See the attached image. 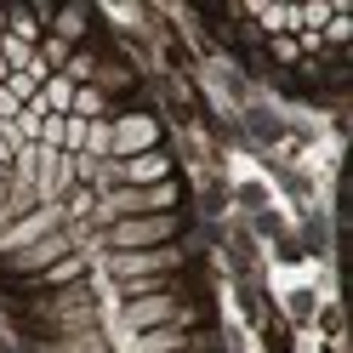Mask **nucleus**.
Masks as SVG:
<instances>
[{"label": "nucleus", "mask_w": 353, "mask_h": 353, "mask_svg": "<svg viewBox=\"0 0 353 353\" xmlns=\"http://www.w3.org/2000/svg\"><path fill=\"white\" fill-rule=\"evenodd\" d=\"M165 154L160 148H148V154H137V160H114V183H125V188H154V183H165Z\"/></svg>", "instance_id": "nucleus-7"}, {"label": "nucleus", "mask_w": 353, "mask_h": 353, "mask_svg": "<svg viewBox=\"0 0 353 353\" xmlns=\"http://www.w3.org/2000/svg\"><path fill=\"white\" fill-rule=\"evenodd\" d=\"M108 268L114 279H165L171 268H183V251L176 245H154V251H108Z\"/></svg>", "instance_id": "nucleus-3"}, {"label": "nucleus", "mask_w": 353, "mask_h": 353, "mask_svg": "<svg viewBox=\"0 0 353 353\" xmlns=\"http://www.w3.org/2000/svg\"><path fill=\"white\" fill-rule=\"evenodd\" d=\"M6 176H12V171H6V165H0V183H6Z\"/></svg>", "instance_id": "nucleus-14"}, {"label": "nucleus", "mask_w": 353, "mask_h": 353, "mask_svg": "<svg viewBox=\"0 0 353 353\" xmlns=\"http://www.w3.org/2000/svg\"><path fill=\"white\" fill-rule=\"evenodd\" d=\"M74 120H108V103H103V85H74Z\"/></svg>", "instance_id": "nucleus-9"}, {"label": "nucleus", "mask_w": 353, "mask_h": 353, "mask_svg": "<svg viewBox=\"0 0 353 353\" xmlns=\"http://www.w3.org/2000/svg\"><path fill=\"white\" fill-rule=\"evenodd\" d=\"M176 234V216L160 211V216H120V223L103 228V245L108 251H154V245H171Z\"/></svg>", "instance_id": "nucleus-1"}, {"label": "nucleus", "mask_w": 353, "mask_h": 353, "mask_svg": "<svg viewBox=\"0 0 353 353\" xmlns=\"http://www.w3.org/2000/svg\"><path fill=\"white\" fill-rule=\"evenodd\" d=\"M154 143H160V125H154L148 114H120L114 120V160H137V154H148Z\"/></svg>", "instance_id": "nucleus-6"}, {"label": "nucleus", "mask_w": 353, "mask_h": 353, "mask_svg": "<svg viewBox=\"0 0 353 353\" xmlns=\"http://www.w3.org/2000/svg\"><path fill=\"white\" fill-rule=\"evenodd\" d=\"M160 325H188L171 291H154V296L125 302V330H137V336H143V330H160Z\"/></svg>", "instance_id": "nucleus-4"}, {"label": "nucleus", "mask_w": 353, "mask_h": 353, "mask_svg": "<svg viewBox=\"0 0 353 353\" xmlns=\"http://www.w3.org/2000/svg\"><path fill=\"white\" fill-rule=\"evenodd\" d=\"M0 200H6V183H0Z\"/></svg>", "instance_id": "nucleus-15"}, {"label": "nucleus", "mask_w": 353, "mask_h": 353, "mask_svg": "<svg viewBox=\"0 0 353 353\" xmlns=\"http://www.w3.org/2000/svg\"><path fill=\"white\" fill-rule=\"evenodd\" d=\"M80 29H85V12H57V34H52V40H63V46H69Z\"/></svg>", "instance_id": "nucleus-13"}, {"label": "nucleus", "mask_w": 353, "mask_h": 353, "mask_svg": "<svg viewBox=\"0 0 353 353\" xmlns=\"http://www.w3.org/2000/svg\"><path fill=\"white\" fill-rule=\"evenodd\" d=\"M63 223H69V211H63V205H34L29 216H17V223H6V228H0V256H17V251L40 245V239H46V234H57Z\"/></svg>", "instance_id": "nucleus-2"}, {"label": "nucleus", "mask_w": 353, "mask_h": 353, "mask_svg": "<svg viewBox=\"0 0 353 353\" xmlns=\"http://www.w3.org/2000/svg\"><path fill=\"white\" fill-rule=\"evenodd\" d=\"M80 274H85V262H80V256H63V262H52V268L40 274V279H46V285H63V291H69Z\"/></svg>", "instance_id": "nucleus-11"}, {"label": "nucleus", "mask_w": 353, "mask_h": 353, "mask_svg": "<svg viewBox=\"0 0 353 353\" xmlns=\"http://www.w3.org/2000/svg\"><path fill=\"white\" fill-rule=\"evenodd\" d=\"M183 347H188L183 325H160V330H143L137 336V353H183Z\"/></svg>", "instance_id": "nucleus-8"}, {"label": "nucleus", "mask_w": 353, "mask_h": 353, "mask_svg": "<svg viewBox=\"0 0 353 353\" xmlns=\"http://www.w3.org/2000/svg\"><path fill=\"white\" fill-rule=\"evenodd\" d=\"M40 353H108V347H103V336H97V330H74V336H57V342H46Z\"/></svg>", "instance_id": "nucleus-10"}, {"label": "nucleus", "mask_w": 353, "mask_h": 353, "mask_svg": "<svg viewBox=\"0 0 353 353\" xmlns=\"http://www.w3.org/2000/svg\"><path fill=\"white\" fill-rule=\"evenodd\" d=\"M6 29H12V40L34 46V40H40V17H34V12H6Z\"/></svg>", "instance_id": "nucleus-12"}, {"label": "nucleus", "mask_w": 353, "mask_h": 353, "mask_svg": "<svg viewBox=\"0 0 353 353\" xmlns=\"http://www.w3.org/2000/svg\"><path fill=\"white\" fill-rule=\"evenodd\" d=\"M63 256H74V234H69V228H57V234H46V239H40V245L17 251V256H12V268H17V274H34V279H40V274H46L52 262H63Z\"/></svg>", "instance_id": "nucleus-5"}]
</instances>
